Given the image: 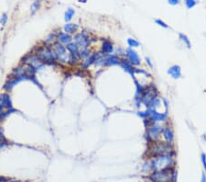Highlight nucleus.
Returning a JSON list of instances; mask_svg holds the SVG:
<instances>
[{"label":"nucleus","instance_id":"bb28decb","mask_svg":"<svg viewBox=\"0 0 206 182\" xmlns=\"http://www.w3.org/2000/svg\"><path fill=\"white\" fill-rule=\"evenodd\" d=\"M7 21H8V16H7V14H3L1 19H0V22H1V24L4 26V25H6Z\"/></svg>","mask_w":206,"mask_h":182},{"label":"nucleus","instance_id":"1a4fd4ad","mask_svg":"<svg viewBox=\"0 0 206 182\" xmlns=\"http://www.w3.org/2000/svg\"><path fill=\"white\" fill-rule=\"evenodd\" d=\"M168 75H169L173 79H179L181 76V66L178 65H174L172 66H170L168 71H167Z\"/></svg>","mask_w":206,"mask_h":182},{"label":"nucleus","instance_id":"423d86ee","mask_svg":"<svg viewBox=\"0 0 206 182\" xmlns=\"http://www.w3.org/2000/svg\"><path fill=\"white\" fill-rule=\"evenodd\" d=\"M74 41L75 43L78 45L80 50H85L88 49V46L90 44V41L87 37L86 34H84L83 32L78 33L74 36Z\"/></svg>","mask_w":206,"mask_h":182},{"label":"nucleus","instance_id":"a211bd4d","mask_svg":"<svg viewBox=\"0 0 206 182\" xmlns=\"http://www.w3.org/2000/svg\"><path fill=\"white\" fill-rule=\"evenodd\" d=\"M64 32L66 33H74L76 30L78 29V25L77 24H74V23H67L64 28Z\"/></svg>","mask_w":206,"mask_h":182},{"label":"nucleus","instance_id":"6e6552de","mask_svg":"<svg viewBox=\"0 0 206 182\" xmlns=\"http://www.w3.org/2000/svg\"><path fill=\"white\" fill-rule=\"evenodd\" d=\"M162 127L159 124H156L155 123H152L148 130V135L150 139H155L159 136V134L162 133Z\"/></svg>","mask_w":206,"mask_h":182},{"label":"nucleus","instance_id":"c756f323","mask_svg":"<svg viewBox=\"0 0 206 182\" xmlns=\"http://www.w3.org/2000/svg\"><path fill=\"white\" fill-rule=\"evenodd\" d=\"M201 182H206V177H205L204 174H202V176H201Z\"/></svg>","mask_w":206,"mask_h":182},{"label":"nucleus","instance_id":"6ab92c4d","mask_svg":"<svg viewBox=\"0 0 206 182\" xmlns=\"http://www.w3.org/2000/svg\"><path fill=\"white\" fill-rule=\"evenodd\" d=\"M74 13H75V11H74V8H69V9L65 12V16H64V19H65V21H66V22L70 21V20L73 19V17H74Z\"/></svg>","mask_w":206,"mask_h":182},{"label":"nucleus","instance_id":"f8f14e48","mask_svg":"<svg viewBox=\"0 0 206 182\" xmlns=\"http://www.w3.org/2000/svg\"><path fill=\"white\" fill-rule=\"evenodd\" d=\"M57 40L60 43H63V44H69V43H71L72 41H73V38L71 35H69V33H59L58 36H57Z\"/></svg>","mask_w":206,"mask_h":182},{"label":"nucleus","instance_id":"4be33fe9","mask_svg":"<svg viewBox=\"0 0 206 182\" xmlns=\"http://www.w3.org/2000/svg\"><path fill=\"white\" fill-rule=\"evenodd\" d=\"M40 6H41V4H40V1H36V2H34L32 5H31V7H30V9H31V13L33 14V13H35L39 8H40Z\"/></svg>","mask_w":206,"mask_h":182},{"label":"nucleus","instance_id":"4468645a","mask_svg":"<svg viewBox=\"0 0 206 182\" xmlns=\"http://www.w3.org/2000/svg\"><path fill=\"white\" fill-rule=\"evenodd\" d=\"M66 49L69 51V52H70L72 55L74 56H76L78 57V53H79V47L78 45L75 43V42H71V43H69L66 45ZM79 58V57H78Z\"/></svg>","mask_w":206,"mask_h":182},{"label":"nucleus","instance_id":"20e7f679","mask_svg":"<svg viewBox=\"0 0 206 182\" xmlns=\"http://www.w3.org/2000/svg\"><path fill=\"white\" fill-rule=\"evenodd\" d=\"M172 178H173L172 173L168 169L156 171L152 175V179L155 182H170Z\"/></svg>","mask_w":206,"mask_h":182},{"label":"nucleus","instance_id":"2f4dec72","mask_svg":"<svg viewBox=\"0 0 206 182\" xmlns=\"http://www.w3.org/2000/svg\"><path fill=\"white\" fill-rule=\"evenodd\" d=\"M38 1H41V0H38Z\"/></svg>","mask_w":206,"mask_h":182},{"label":"nucleus","instance_id":"b1692460","mask_svg":"<svg viewBox=\"0 0 206 182\" xmlns=\"http://www.w3.org/2000/svg\"><path fill=\"white\" fill-rule=\"evenodd\" d=\"M156 23H157L159 26L162 27V28H165V29H168V26L164 21H162L161 19H156Z\"/></svg>","mask_w":206,"mask_h":182},{"label":"nucleus","instance_id":"cd10ccee","mask_svg":"<svg viewBox=\"0 0 206 182\" xmlns=\"http://www.w3.org/2000/svg\"><path fill=\"white\" fill-rule=\"evenodd\" d=\"M168 3L170 4V5H178L179 3H180V1H179V0H168Z\"/></svg>","mask_w":206,"mask_h":182},{"label":"nucleus","instance_id":"39448f33","mask_svg":"<svg viewBox=\"0 0 206 182\" xmlns=\"http://www.w3.org/2000/svg\"><path fill=\"white\" fill-rule=\"evenodd\" d=\"M4 109H7V110L13 109L10 96L8 94H7V93L0 95V118H1V116L5 112Z\"/></svg>","mask_w":206,"mask_h":182},{"label":"nucleus","instance_id":"473e14b6","mask_svg":"<svg viewBox=\"0 0 206 182\" xmlns=\"http://www.w3.org/2000/svg\"><path fill=\"white\" fill-rule=\"evenodd\" d=\"M185 1H186V0H185Z\"/></svg>","mask_w":206,"mask_h":182},{"label":"nucleus","instance_id":"9d476101","mask_svg":"<svg viewBox=\"0 0 206 182\" xmlns=\"http://www.w3.org/2000/svg\"><path fill=\"white\" fill-rule=\"evenodd\" d=\"M149 117L153 121H161V120H164L167 118V113H159L157 110H149Z\"/></svg>","mask_w":206,"mask_h":182},{"label":"nucleus","instance_id":"dca6fc26","mask_svg":"<svg viewBox=\"0 0 206 182\" xmlns=\"http://www.w3.org/2000/svg\"><path fill=\"white\" fill-rule=\"evenodd\" d=\"M120 66L126 71V72H128L130 75H132V76H134V68H133V66H132V65L129 63V62H127V61H125V60H121L120 61Z\"/></svg>","mask_w":206,"mask_h":182},{"label":"nucleus","instance_id":"7c9ffc66","mask_svg":"<svg viewBox=\"0 0 206 182\" xmlns=\"http://www.w3.org/2000/svg\"><path fill=\"white\" fill-rule=\"evenodd\" d=\"M3 181H5V179L3 177H0V182H3Z\"/></svg>","mask_w":206,"mask_h":182},{"label":"nucleus","instance_id":"7ed1b4c3","mask_svg":"<svg viewBox=\"0 0 206 182\" xmlns=\"http://www.w3.org/2000/svg\"><path fill=\"white\" fill-rule=\"evenodd\" d=\"M56 57L57 59L60 61V63H70L71 58H72V54L71 53H67L66 52V48L60 42L55 43L54 44V48H53Z\"/></svg>","mask_w":206,"mask_h":182},{"label":"nucleus","instance_id":"5701e85b","mask_svg":"<svg viewBox=\"0 0 206 182\" xmlns=\"http://www.w3.org/2000/svg\"><path fill=\"white\" fill-rule=\"evenodd\" d=\"M185 4H186V7L188 8H192L197 5V1L196 0H186Z\"/></svg>","mask_w":206,"mask_h":182},{"label":"nucleus","instance_id":"c85d7f7f","mask_svg":"<svg viewBox=\"0 0 206 182\" xmlns=\"http://www.w3.org/2000/svg\"><path fill=\"white\" fill-rule=\"evenodd\" d=\"M146 62H147V65H149L150 68L153 67V65L151 64V61H150V59H149V57H146Z\"/></svg>","mask_w":206,"mask_h":182},{"label":"nucleus","instance_id":"a878e982","mask_svg":"<svg viewBox=\"0 0 206 182\" xmlns=\"http://www.w3.org/2000/svg\"><path fill=\"white\" fill-rule=\"evenodd\" d=\"M3 142H7V140L5 138V135H4L2 128L0 127V143H3Z\"/></svg>","mask_w":206,"mask_h":182},{"label":"nucleus","instance_id":"0eeeda50","mask_svg":"<svg viewBox=\"0 0 206 182\" xmlns=\"http://www.w3.org/2000/svg\"><path fill=\"white\" fill-rule=\"evenodd\" d=\"M126 57L129 61V63L132 66H139L141 63V59L137 54L136 51H134L132 48H128L126 50Z\"/></svg>","mask_w":206,"mask_h":182},{"label":"nucleus","instance_id":"f257e3e1","mask_svg":"<svg viewBox=\"0 0 206 182\" xmlns=\"http://www.w3.org/2000/svg\"><path fill=\"white\" fill-rule=\"evenodd\" d=\"M173 162L172 157L169 154H162L157 156L156 158L151 163V167L156 171H160L164 169H168Z\"/></svg>","mask_w":206,"mask_h":182},{"label":"nucleus","instance_id":"f03ea898","mask_svg":"<svg viewBox=\"0 0 206 182\" xmlns=\"http://www.w3.org/2000/svg\"><path fill=\"white\" fill-rule=\"evenodd\" d=\"M36 55L42 61V62H54L57 59L54 50L50 49L49 47H40L37 50Z\"/></svg>","mask_w":206,"mask_h":182},{"label":"nucleus","instance_id":"aec40b11","mask_svg":"<svg viewBox=\"0 0 206 182\" xmlns=\"http://www.w3.org/2000/svg\"><path fill=\"white\" fill-rule=\"evenodd\" d=\"M179 37H180L181 41L187 46V48H188V49H191V42H190L189 38H188L185 34H182V33H180V34H179Z\"/></svg>","mask_w":206,"mask_h":182},{"label":"nucleus","instance_id":"393cba45","mask_svg":"<svg viewBox=\"0 0 206 182\" xmlns=\"http://www.w3.org/2000/svg\"><path fill=\"white\" fill-rule=\"evenodd\" d=\"M201 163H202V166L204 167V169L206 170V155L204 153L201 154Z\"/></svg>","mask_w":206,"mask_h":182},{"label":"nucleus","instance_id":"f3484780","mask_svg":"<svg viewBox=\"0 0 206 182\" xmlns=\"http://www.w3.org/2000/svg\"><path fill=\"white\" fill-rule=\"evenodd\" d=\"M120 63L119 59L116 55H109L106 57V66H114V65H118Z\"/></svg>","mask_w":206,"mask_h":182},{"label":"nucleus","instance_id":"412c9836","mask_svg":"<svg viewBox=\"0 0 206 182\" xmlns=\"http://www.w3.org/2000/svg\"><path fill=\"white\" fill-rule=\"evenodd\" d=\"M127 44L129 45L130 48H132V47H139L140 45V43L139 42L136 41L135 39H131V38H129L127 40Z\"/></svg>","mask_w":206,"mask_h":182},{"label":"nucleus","instance_id":"9b49d317","mask_svg":"<svg viewBox=\"0 0 206 182\" xmlns=\"http://www.w3.org/2000/svg\"><path fill=\"white\" fill-rule=\"evenodd\" d=\"M162 133H163V136H164L165 140L167 141V143H171L173 142V140H174V133H173L172 129H171L170 127L163 128Z\"/></svg>","mask_w":206,"mask_h":182},{"label":"nucleus","instance_id":"ddd939ff","mask_svg":"<svg viewBox=\"0 0 206 182\" xmlns=\"http://www.w3.org/2000/svg\"><path fill=\"white\" fill-rule=\"evenodd\" d=\"M100 57V55H99V53H93V54H92L91 56H89L84 62L83 63V68H87V67H89L91 65H93V64H94L96 61H97V59Z\"/></svg>","mask_w":206,"mask_h":182},{"label":"nucleus","instance_id":"2eb2a0df","mask_svg":"<svg viewBox=\"0 0 206 182\" xmlns=\"http://www.w3.org/2000/svg\"><path fill=\"white\" fill-rule=\"evenodd\" d=\"M114 51V47L113 44L109 42V41H104L102 45V52L106 53V54H109Z\"/></svg>","mask_w":206,"mask_h":182}]
</instances>
